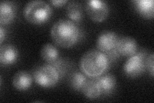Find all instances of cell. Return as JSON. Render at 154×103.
<instances>
[{
    "mask_svg": "<svg viewBox=\"0 0 154 103\" xmlns=\"http://www.w3.org/2000/svg\"><path fill=\"white\" fill-rule=\"evenodd\" d=\"M60 74L56 68L50 64L38 67L33 72V79L38 85L43 88L55 86L59 80Z\"/></svg>",
    "mask_w": 154,
    "mask_h": 103,
    "instance_id": "4",
    "label": "cell"
},
{
    "mask_svg": "<svg viewBox=\"0 0 154 103\" xmlns=\"http://www.w3.org/2000/svg\"><path fill=\"white\" fill-rule=\"evenodd\" d=\"M115 49L119 55L129 57L137 53V44L134 38L125 36L118 38Z\"/></svg>",
    "mask_w": 154,
    "mask_h": 103,
    "instance_id": "8",
    "label": "cell"
},
{
    "mask_svg": "<svg viewBox=\"0 0 154 103\" xmlns=\"http://www.w3.org/2000/svg\"><path fill=\"white\" fill-rule=\"evenodd\" d=\"M18 54L17 48L12 44L2 45L0 49V62L4 65H12L17 61Z\"/></svg>",
    "mask_w": 154,
    "mask_h": 103,
    "instance_id": "9",
    "label": "cell"
},
{
    "mask_svg": "<svg viewBox=\"0 0 154 103\" xmlns=\"http://www.w3.org/2000/svg\"><path fill=\"white\" fill-rule=\"evenodd\" d=\"M109 60L105 53L98 50H89L82 56L80 68L82 72L91 77H98L107 70Z\"/></svg>",
    "mask_w": 154,
    "mask_h": 103,
    "instance_id": "2",
    "label": "cell"
},
{
    "mask_svg": "<svg viewBox=\"0 0 154 103\" xmlns=\"http://www.w3.org/2000/svg\"><path fill=\"white\" fill-rule=\"evenodd\" d=\"M32 77L30 73L25 71H18L13 77L12 85L14 87L19 91H25L32 85Z\"/></svg>",
    "mask_w": 154,
    "mask_h": 103,
    "instance_id": "10",
    "label": "cell"
},
{
    "mask_svg": "<svg viewBox=\"0 0 154 103\" xmlns=\"http://www.w3.org/2000/svg\"><path fill=\"white\" fill-rule=\"evenodd\" d=\"M85 9L89 17L96 23H101L107 18L109 7L103 1L88 0L85 2Z\"/></svg>",
    "mask_w": 154,
    "mask_h": 103,
    "instance_id": "5",
    "label": "cell"
},
{
    "mask_svg": "<svg viewBox=\"0 0 154 103\" xmlns=\"http://www.w3.org/2000/svg\"><path fill=\"white\" fill-rule=\"evenodd\" d=\"M40 54L43 60L48 63L53 64L58 60L59 52L54 45L51 43H46L42 46Z\"/></svg>",
    "mask_w": 154,
    "mask_h": 103,
    "instance_id": "14",
    "label": "cell"
},
{
    "mask_svg": "<svg viewBox=\"0 0 154 103\" xmlns=\"http://www.w3.org/2000/svg\"><path fill=\"white\" fill-rule=\"evenodd\" d=\"M6 36V31L5 29H4L3 27V25H1L0 27V43L2 44V43L4 41V39Z\"/></svg>",
    "mask_w": 154,
    "mask_h": 103,
    "instance_id": "20",
    "label": "cell"
},
{
    "mask_svg": "<svg viewBox=\"0 0 154 103\" xmlns=\"http://www.w3.org/2000/svg\"><path fill=\"white\" fill-rule=\"evenodd\" d=\"M51 37L57 46L64 48L73 47L79 40L80 31L76 24L71 20L60 19L51 28Z\"/></svg>",
    "mask_w": 154,
    "mask_h": 103,
    "instance_id": "1",
    "label": "cell"
},
{
    "mask_svg": "<svg viewBox=\"0 0 154 103\" xmlns=\"http://www.w3.org/2000/svg\"><path fill=\"white\" fill-rule=\"evenodd\" d=\"M50 3L55 7H60L67 3V1L66 0H51V1H50Z\"/></svg>",
    "mask_w": 154,
    "mask_h": 103,
    "instance_id": "19",
    "label": "cell"
},
{
    "mask_svg": "<svg viewBox=\"0 0 154 103\" xmlns=\"http://www.w3.org/2000/svg\"><path fill=\"white\" fill-rule=\"evenodd\" d=\"M16 7L11 2L3 1L0 3V23L7 24L11 23L16 16Z\"/></svg>",
    "mask_w": 154,
    "mask_h": 103,
    "instance_id": "12",
    "label": "cell"
},
{
    "mask_svg": "<svg viewBox=\"0 0 154 103\" xmlns=\"http://www.w3.org/2000/svg\"><path fill=\"white\" fill-rule=\"evenodd\" d=\"M87 80L86 75L83 72H74L70 78V85L73 90L82 92Z\"/></svg>",
    "mask_w": 154,
    "mask_h": 103,
    "instance_id": "17",
    "label": "cell"
},
{
    "mask_svg": "<svg viewBox=\"0 0 154 103\" xmlns=\"http://www.w3.org/2000/svg\"><path fill=\"white\" fill-rule=\"evenodd\" d=\"M146 68H148L152 77L154 76V55L151 53L146 59Z\"/></svg>",
    "mask_w": 154,
    "mask_h": 103,
    "instance_id": "18",
    "label": "cell"
},
{
    "mask_svg": "<svg viewBox=\"0 0 154 103\" xmlns=\"http://www.w3.org/2000/svg\"><path fill=\"white\" fill-rule=\"evenodd\" d=\"M143 53H136L129 57L123 66L125 74L130 77L140 76L146 68V59Z\"/></svg>",
    "mask_w": 154,
    "mask_h": 103,
    "instance_id": "6",
    "label": "cell"
},
{
    "mask_svg": "<svg viewBox=\"0 0 154 103\" xmlns=\"http://www.w3.org/2000/svg\"><path fill=\"white\" fill-rule=\"evenodd\" d=\"M98 81L102 88V93L109 94L113 92L116 85V77L111 73H107L98 78Z\"/></svg>",
    "mask_w": 154,
    "mask_h": 103,
    "instance_id": "16",
    "label": "cell"
},
{
    "mask_svg": "<svg viewBox=\"0 0 154 103\" xmlns=\"http://www.w3.org/2000/svg\"><path fill=\"white\" fill-rule=\"evenodd\" d=\"M52 8L43 1H32L24 7L23 16L32 24H41L47 22L52 16Z\"/></svg>",
    "mask_w": 154,
    "mask_h": 103,
    "instance_id": "3",
    "label": "cell"
},
{
    "mask_svg": "<svg viewBox=\"0 0 154 103\" xmlns=\"http://www.w3.org/2000/svg\"><path fill=\"white\" fill-rule=\"evenodd\" d=\"M82 92L88 99L91 100L98 99L102 94L98 78L93 77L87 80Z\"/></svg>",
    "mask_w": 154,
    "mask_h": 103,
    "instance_id": "11",
    "label": "cell"
},
{
    "mask_svg": "<svg viewBox=\"0 0 154 103\" xmlns=\"http://www.w3.org/2000/svg\"><path fill=\"white\" fill-rule=\"evenodd\" d=\"M118 37L117 34L112 31H104L100 34L96 40L98 50L107 53L112 50L116 45Z\"/></svg>",
    "mask_w": 154,
    "mask_h": 103,
    "instance_id": "7",
    "label": "cell"
},
{
    "mask_svg": "<svg viewBox=\"0 0 154 103\" xmlns=\"http://www.w3.org/2000/svg\"><path fill=\"white\" fill-rule=\"evenodd\" d=\"M135 8L143 18L152 19L154 14V2L153 0H136L133 2Z\"/></svg>",
    "mask_w": 154,
    "mask_h": 103,
    "instance_id": "13",
    "label": "cell"
},
{
    "mask_svg": "<svg viewBox=\"0 0 154 103\" xmlns=\"http://www.w3.org/2000/svg\"><path fill=\"white\" fill-rule=\"evenodd\" d=\"M66 14L71 21H80L84 17L83 7L78 2H71L66 7Z\"/></svg>",
    "mask_w": 154,
    "mask_h": 103,
    "instance_id": "15",
    "label": "cell"
}]
</instances>
